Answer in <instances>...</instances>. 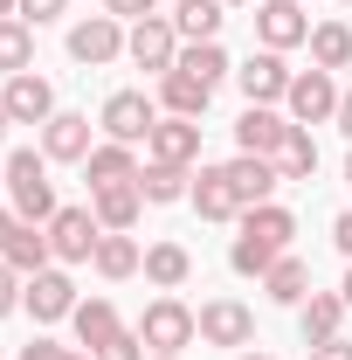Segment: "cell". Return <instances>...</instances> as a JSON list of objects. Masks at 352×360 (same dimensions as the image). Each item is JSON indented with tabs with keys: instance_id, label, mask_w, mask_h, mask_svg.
I'll use <instances>...</instances> for the list:
<instances>
[{
	"instance_id": "44dd1931",
	"label": "cell",
	"mask_w": 352,
	"mask_h": 360,
	"mask_svg": "<svg viewBox=\"0 0 352 360\" xmlns=\"http://www.w3.org/2000/svg\"><path fill=\"white\" fill-rule=\"evenodd\" d=\"M208 97H215V90L201 84V77H187V70H166V77H159L166 118H208Z\"/></svg>"
},
{
	"instance_id": "b9f144b4",
	"label": "cell",
	"mask_w": 352,
	"mask_h": 360,
	"mask_svg": "<svg viewBox=\"0 0 352 360\" xmlns=\"http://www.w3.org/2000/svg\"><path fill=\"white\" fill-rule=\"evenodd\" d=\"M14 229H21V215H14V208H0V250L14 243Z\"/></svg>"
},
{
	"instance_id": "816d5d0a",
	"label": "cell",
	"mask_w": 352,
	"mask_h": 360,
	"mask_svg": "<svg viewBox=\"0 0 352 360\" xmlns=\"http://www.w3.org/2000/svg\"><path fill=\"white\" fill-rule=\"evenodd\" d=\"M346 180H352V153H346Z\"/></svg>"
},
{
	"instance_id": "d6986e66",
	"label": "cell",
	"mask_w": 352,
	"mask_h": 360,
	"mask_svg": "<svg viewBox=\"0 0 352 360\" xmlns=\"http://www.w3.org/2000/svg\"><path fill=\"white\" fill-rule=\"evenodd\" d=\"M83 180H90V194H97V187H125V180H138V153L118 146V139H104V146H90Z\"/></svg>"
},
{
	"instance_id": "30bf717a",
	"label": "cell",
	"mask_w": 352,
	"mask_h": 360,
	"mask_svg": "<svg viewBox=\"0 0 352 360\" xmlns=\"http://www.w3.org/2000/svg\"><path fill=\"white\" fill-rule=\"evenodd\" d=\"M290 77H297V70H283V56H276V49H256V56L235 70V84H242L249 104H283V97H290Z\"/></svg>"
},
{
	"instance_id": "277c9868",
	"label": "cell",
	"mask_w": 352,
	"mask_h": 360,
	"mask_svg": "<svg viewBox=\"0 0 352 360\" xmlns=\"http://www.w3.org/2000/svg\"><path fill=\"white\" fill-rule=\"evenodd\" d=\"M42 229H48L55 264H90V257H97V243H104V222H97L90 208H55Z\"/></svg>"
},
{
	"instance_id": "9c48e42d",
	"label": "cell",
	"mask_w": 352,
	"mask_h": 360,
	"mask_svg": "<svg viewBox=\"0 0 352 360\" xmlns=\"http://www.w3.org/2000/svg\"><path fill=\"white\" fill-rule=\"evenodd\" d=\"M69 56H76L83 70H104V63H118V56H125V28H118L111 14H90V21L69 28Z\"/></svg>"
},
{
	"instance_id": "8d00e7d4",
	"label": "cell",
	"mask_w": 352,
	"mask_h": 360,
	"mask_svg": "<svg viewBox=\"0 0 352 360\" xmlns=\"http://www.w3.org/2000/svg\"><path fill=\"white\" fill-rule=\"evenodd\" d=\"M21 284H28L21 270H14V264H0V319H7L14 305H21Z\"/></svg>"
},
{
	"instance_id": "836d02e7",
	"label": "cell",
	"mask_w": 352,
	"mask_h": 360,
	"mask_svg": "<svg viewBox=\"0 0 352 360\" xmlns=\"http://www.w3.org/2000/svg\"><path fill=\"white\" fill-rule=\"evenodd\" d=\"M242 229H256V236H269L276 250H290V236H297V215H290V208H276V201H263V208H249V215H242Z\"/></svg>"
},
{
	"instance_id": "f5cc1de1",
	"label": "cell",
	"mask_w": 352,
	"mask_h": 360,
	"mask_svg": "<svg viewBox=\"0 0 352 360\" xmlns=\"http://www.w3.org/2000/svg\"><path fill=\"white\" fill-rule=\"evenodd\" d=\"M242 360H269V354H242Z\"/></svg>"
},
{
	"instance_id": "5bb4252c",
	"label": "cell",
	"mask_w": 352,
	"mask_h": 360,
	"mask_svg": "<svg viewBox=\"0 0 352 360\" xmlns=\"http://www.w3.org/2000/svg\"><path fill=\"white\" fill-rule=\"evenodd\" d=\"M90 146H97V139H90V118H83V111H55V118L42 125V153L55 160V167H83Z\"/></svg>"
},
{
	"instance_id": "7a4b0ae2",
	"label": "cell",
	"mask_w": 352,
	"mask_h": 360,
	"mask_svg": "<svg viewBox=\"0 0 352 360\" xmlns=\"http://www.w3.org/2000/svg\"><path fill=\"white\" fill-rule=\"evenodd\" d=\"M138 340H145V354H180V347H194V340H201V319L166 291V298H152V305H145Z\"/></svg>"
},
{
	"instance_id": "60d3db41",
	"label": "cell",
	"mask_w": 352,
	"mask_h": 360,
	"mask_svg": "<svg viewBox=\"0 0 352 360\" xmlns=\"http://www.w3.org/2000/svg\"><path fill=\"white\" fill-rule=\"evenodd\" d=\"M332 243H339V250H346V257H352V208H346V215H339V222H332Z\"/></svg>"
},
{
	"instance_id": "e0dca14e",
	"label": "cell",
	"mask_w": 352,
	"mask_h": 360,
	"mask_svg": "<svg viewBox=\"0 0 352 360\" xmlns=\"http://www.w3.org/2000/svg\"><path fill=\"white\" fill-rule=\"evenodd\" d=\"M152 160H173V167H194L201 160V118H159L152 139H145Z\"/></svg>"
},
{
	"instance_id": "5b68a950",
	"label": "cell",
	"mask_w": 352,
	"mask_h": 360,
	"mask_svg": "<svg viewBox=\"0 0 352 360\" xmlns=\"http://www.w3.org/2000/svg\"><path fill=\"white\" fill-rule=\"evenodd\" d=\"M125 56H132L138 70L166 77V70L180 63V28H173V14H145V21H132V35H125Z\"/></svg>"
},
{
	"instance_id": "f907efd6",
	"label": "cell",
	"mask_w": 352,
	"mask_h": 360,
	"mask_svg": "<svg viewBox=\"0 0 352 360\" xmlns=\"http://www.w3.org/2000/svg\"><path fill=\"white\" fill-rule=\"evenodd\" d=\"M69 360H97V354H69Z\"/></svg>"
},
{
	"instance_id": "d590c367",
	"label": "cell",
	"mask_w": 352,
	"mask_h": 360,
	"mask_svg": "<svg viewBox=\"0 0 352 360\" xmlns=\"http://www.w3.org/2000/svg\"><path fill=\"white\" fill-rule=\"evenodd\" d=\"M62 7H69V0H21V21L42 28V21H62Z\"/></svg>"
},
{
	"instance_id": "1f68e13d",
	"label": "cell",
	"mask_w": 352,
	"mask_h": 360,
	"mask_svg": "<svg viewBox=\"0 0 352 360\" xmlns=\"http://www.w3.org/2000/svg\"><path fill=\"white\" fill-rule=\"evenodd\" d=\"M35 63V28L14 14V21H0V77H21Z\"/></svg>"
},
{
	"instance_id": "f1b7e54d",
	"label": "cell",
	"mask_w": 352,
	"mask_h": 360,
	"mask_svg": "<svg viewBox=\"0 0 352 360\" xmlns=\"http://www.w3.org/2000/svg\"><path fill=\"white\" fill-rule=\"evenodd\" d=\"M90 264H97V277H111V284H118V277H132V270L145 264V250H138L132 236H111V229H104V243H97V257H90Z\"/></svg>"
},
{
	"instance_id": "11a10c76",
	"label": "cell",
	"mask_w": 352,
	"mask_h": 360,
	"mask_svg": "<svg viewBox=\"0 0 352 360\" xmlns=\"http://www.w3.org/2000/svg\"><path fill=\"white\" fill-rule=\"evenodd\" d=\"M346 7H352V0H346Z\"/></svg>"
},
{
	"instance_id": "4dcf8cb0",
	"label": "cell",
	"mask_w": 352,
	"mask_h": 360,
	"mask_svg": "<svg viewBox=\"0 0 352 360\" xmlns=\"http://www.w3.org/2000/svg\"><path fill=\"white\" fill-rule=\"evenodd\" d=\"M276 174L283 180H311L318 174V139H311V125H290L283 153H276Z\"/></svg>"
},
{
	"instance_id": "7dc6e473",
	"label": "cell",
	"mask_w": 352,
	"mask_h": 360,
	"mask_svg": "<svg viewBox=\"0 0 352 360\" xmlns=\"http://www.w3.org/2000/svg\"><path fill=\"white\" fill-rule=\"evenodd\" d=\"M7 125H14V118H7V104H0V139H7Z\"/></svg>"
},
{
	"instance_id": "7c38bea8",
	"label": "cell",
	"mask_w": 352,
	"mask_h": 360,
	"mask_svg": "<svg viewBox=\"0 0 352 360\" xmlns=\"http://www.w3.org/2000/svg\"><path fill=\"white\" fill-rule=\"evenodd\" d=\"M228 187H235V201H242V215H249V208H263L269 194L283 187V174H276V160H263V153H235V160H228Z\"/></svg>"
},
{
	"instance_id": "9a60e30c",
	"label": "cell",
	"mask_w": 352,
	"mask_h": 360,
	"mask_svg": "<svg viewBox=\"0 0 352 360\" xmlns=\"http://www.w3.org/2000/svg\"><path fill=\"white\" fill-rule=\"evenodd\" d=\"M283 139H290V118H283V111H269V104H249V111L235 118V146H242V153L276 160V153H283Z\"/></svg>"
},
{
	"instance_id": "8fae6325",
	"label": "cell",
	"mask_w": 352,
	"mask_h": 360,
	"mask_svg": "<svg viewBox=\"0 0 352 360\" xmlns=\"http://www.w3.org/2000/svg\"><path fill=\"white\" fill-rule=\"evenodd\" d=\"M194 319H201V340H208V347H249V340H256V312L235 305V298H208Z\"/></svg>"
},
{
	"instance_id": "ac0fdd59",
	"label": "cell",
	"mask_w": 352,
	"mask_h": 360,
	"mask_svg": "<svg viewBox=\"0 0 352 360\" xmlns=\"http://www.w3.org/2000/svg\"><path fill=\"white\" fill-rule=\"evenodd\" d=\"M346 298H339V291H311L304 305H297V326H304V347H325V340H346V333H339V326H346Z\"/></svg>"
},
{
	"instance_id": "ab89813d",
	"label": "cell",
	"mask_w": 352,
	"mask_h": 360,
	"mask_svg": "<svg viewBox=\"0 0 352 360\" xmlns=\"http://www.w3.org/2000/svg\"><path fill=\"white\" fill-rule=\"evenodd\" d=\"M311 360H352V340H325V347H311Z\"/></svg>"
},
{
	"instance_id": "e575fe53",
	"label": "cell",
	"mask_w": 352,
	"mask_h": 360,
	"mask_svg": "<svg viewBox=\"0 0 352 360\" xmlns=\"http://www.w3.org/2000/svg\"><path fill=\"white\" fill-rule=\"evenodd\" d=\"M97 360H145V340H138V326H132V333H118V340H104V347H97Z\"/></svg>"
},
{
	"instance_id": "4316f807",
	"label": "cell",
	"mask_w": 352,
	"mask_h": 360,
	"mask_svg": "<svg viewBox=\"0 0 352 360\" xmlns=\"http://www.w3.org/2000/svg\"><path fill=\"white\" fill-rule=\"evenodd\" d=\"M145 277H152V284H159V291H180V284H187V277H194V257H187V250H180V243H152V250H145Z\"/></svg>"
},
{
	"instance_id": "484cf974",
	"label": "cell",
	"mask_w": 352,
	"mask_h": 360,
	"mask_svg": "<svg viewBox=\"0 0 352 360\" xmlns=\"http://www.w3.org/2000/svg\"><path fill=\"white\" fill-rule=\"evenodd\" d=\"M173 70L201 77L208 90H215L221 77H235V63H228V49H221V42H180V63H173Z\"/></svg>"
},
{
	"instance_id": "f6af8a7d",
	"label": "cell",
	"mask_w": 352,
	"mask_h": 360,
	"mask_svg": "<svg viewBox=\"0 0 352 360\" xmlns=\"http://www.w3.org/2000/svg\"><path fill=\"white\" fill-rule=\"evenodd\" d=\"M339 298H346V305H352V270H346V284H339Z\"/></svg>"
},
{
	"instance_id": "2e32d148",
	"label": "cell",
	"mask_w": 352,
	"mask_h": 360,
	"mask_svg": "<svg viewBox=\"0 0 352 360\" xmlns=\"http://www.w3.org/2000/svg\"><path fill=\"white\" fill-rule=\"evenodd\" d=\"M187 201L201 208V222H235V215H242V201H235V187H228V167H201L194 187H187Z\"/></svg>"
},
{
	"instance_id": "603a6c76",
	"label": "cell",
	"mask_w": 352,
	"mask_h": 360,
	"mask_svg": "<svg viewBox=\"0 0 352 360\" xmlns=\"http://www.w3.org/2000/svg\"><path fill=\"white\" fill-rule=\"evenodd\" d=\"M0 264H14L21 277L48 270V264H55V250H48V229H42V222H21V229H14V243L0 250Z\"/></svg>"
},
{
	"instance_id": "83f0119b",
	"label": "cell",
	"mask_w": 352,
	"mask_h": 360,
	"mask_svg": "<svg viewBox=\"0 0 352 360\" xmlns=\"http://www.w3.org/2000/svg\"><path fill=\"white\" fill-rule=\"evenodd\" d=\"M311 63L318 70H352V28L346 21H318L311 28Z\"/></svg>"
},
{
	"instance_id": "4fadbf2b",
	"label": "cell",
	"mask_w": 352,
	"mask_h": 360,
	"mask_svg": "<svg viewBox=\"0 0 352 360\" xmlns=\"http://www.w3.org/2000/svg\"><path fill=\"white\" fill-rule=\"evenodd\" d=\"M256 35H263V49H297V42H311V14L297 7V0H263L256 7Z\"/></svg>"
},
{
	"instance_id": "d4e9b609",
	"label": "cell",
	"mask_w": 352,
	"mask_h": 360,
	"mask_svg": "<svg viewBox=\"0 0 352 360\" xmlns=\"http://www.w3.org/2000/svg\"><path fill=\"white\" fill-rule=\"evenodd\" d=\"M263 291L276 298V305H304V298H311V270L297 264L290 250H283V257H276V264L263 270Z\"/></svg>"
},
{
	"instance_id": "6da1fadb",
	"label": "cell",
	"mask_w": 352,
	"mask_h": 360,
	"mask_svg": "<svg viewBox=\"0 0 352 360\" xmlns=\"http://www.w3.org/2000/svg\"><path fill=\"white\" fill-rule=\"evenodd\" d=\"M48 153H35V146H21L14 160H7V208L21 215V222H48L55 215V180H48Z\"/></svg>"
},
{
	"instance_id": "db71d44e",
	"label": "cell",
	"mask_w": 352,
	"mask_h": 360,
	"mask_svg": "<svg viewBox=\"0 0 352 360\" xmlns=\"http://www.w3.org/2000/svg\"><path fill=\"white\" fill-rule=\"evenodd\" d=\"M297 7H304V0H297Z\"/></svg>"
},
{
	"instance_id": "681fc988",
	"label": "cell",
	"mask_w": 352,
	"mask_h": 360,
	"mask_svg": "<svg viewBox=\"0 0 352 360\" xmlns=\"http://www.w3.org/2000/svg\"><path fill=\"white\" fill-rule=\"evenodd\" d=\"M0 194H7V167H0Z\"/></svg>"
},
{
	"instance_id": "c3c4849f",
	"label": "cell",
	"mask_w": 352,
	"mask_h": 360,
	"mask_svg": "<svg viewBox=\"0 0 352 360\" xmlns=\"http://www.w3.org/2000/svg\"><path fill=\"white\" fill-rule=\"evenodd\" d=\"M145 360H180V354H145Z\"/></svg>"
},
{
	"instance_id": "cb8c5ba5",
	"label": "cell",
	"mask_w": 352,
	"mask_h": 360,
	"mask_svg": "<svg viewBox=\"0 0 352 360\" xmlns=\"http://www.w3.org/2000/svg\"><path fill=\"white\" fill-rule=\"evenodd\" d=\"M221 21H228L221 0H180V7H173L180 42H221Z\"/></svg>"
},
{
	"instance_id": "7bdbcfd3",
	"label": "cell",
	"mask_w": 352,
	"mask_h": 360,
	"mask_svg": "<svg viewBox=\"0 0 352 360\" xmlns=\"http://www.w3.org/2000/svg\"><path fill=\"white\" fill-rule=\"evenodd\" d=\"M339 132L352 139V90H346V97H339Z\"/></svg>"
},
{
	"instance_id": "52a82bcc",
	"label": "cell",
	"mask_w": 352,
	"mask_h": 360,
	"mask_svg": "<svg viewBox=\"0 0 352 360\" xmlns=\"http://www.w3.org/2000/svg\"><path fill=\"white\" fill-rule=\"evenodd\" d=\"M21 305L35 312V326H55V319H69V312H76L83 298H76L69 270H55V264H48V270H35V277L21 284Z\"/></svg>"
},
{
	"instance_id": "f546056e",
	"label": "cell",
	"mask_w": 352,
	"mask_h": 360,
	"mask_svg": "<svg viewBox=\"0 0 352 360\" xmlns=\"http://www.w3.org/2000/svg\"><path fill=\"white\" fill-rule=\"evenodd\" d=\"M187 167H173V160H145V167H138V194H145V201H180V194H187Z\"/></svg>"
},
{
	"instance_id": "7402d4cb",
	"label": "cell",
	"mask_w": 352,
	"mask_h": 360,
	"mask_svg": "<svg viewBox=\"0 0 352 360\" xmlns=\"http://www.w3.org/2000/svg\"><path fill=\"white\" fill-rule=\"evenodd\" d=\"M69 326H76V347H83V354H97L104 340H118V333H125V326H118V305H111V298H83V305L69 312Z\"/></svg>"
},
{
	"instance_id": "3957f363",
	"label": "cell",
	"mask_w": 352,
	"mask_h": 360,
	"mask_svg": "<svg viewBox=\"0 0 352 360\" xmlns=\"http://www.w3.org/2000/svg\"><path fill=\"white\" fill-rule=\"evenodd\" d=\"M339 97H346V90H339L332 70H318V63L297 70V77H290V97H283V104H290V125H325V118H339Z\"/></svg>"
},
{
	"instance_id": "bcb514c9",
	"label": "cell",
	"mask_w": 352,
	"mask_h": 360,
	"mask_svg": "<svg viewBox=\"0 0 352 360\" xmlns=\"http://www.w3.org/2000/svg\"><path fill=\"white\" fill-rule=\"evenodd\" d=\"M221 7H263V0H221Z\"/></svg>"
},
{
	"instance_id": "ffe728a7",
	"label": "cell",
	"mask_w": 352,
	"mask_h": 360,
	"mask_svg": "<svg viewBox=\"0 0 352 360\" xmlns=\"http://www.w3.org/2000/svg\"><path fill=\"white\" fill-rule=\"evenodd\" d=\"M138 208H145V194H138V180H125V187H97L90 194V215L111 229V236H132Z\"/></svg>"
},
{
	"instance_id": "f35d334b",
	"label": "cell",
	"mask_w": 352,
	"mask_h": 360,
	"mask_svg": "<svg viewBox=\"0 0 352 360\" xmlns=\"http://www.w3.org/2000/svg\"><path fill=\"white\" fill-rule=\"evenodd\" d=\"M14 360H69V347H55V340H28Z\"/></svg>"
},
{
	"instance_id": "d6a6232c",
	"label": "cell",
	"mask_w": 352,
	"mask_h": 360,
	"mask_svg": "<svg viewBox=\"0 0 352 360\" xmlns=\"http://www.w3.org/2000/svg\"><path fill=\"white\" fill-rule=\"evenodd\" d=\"M276 257H283V250H276L269 236H256V229H242V236H235V250H228V264L242 270V277H263Z\"/></svg>"
},
{
	"instance_id": "8992f818",
	"label": "cell",
	"mask_w": 352,
	"mask_h": 360,
	"mask_svg": "<svg viewBox=\"0 0 352 360\" xmlns=\"http://www.w3.org/2000/svg\"><path fill=\"white\" fill-rule=\"evenodd\" d=\"M97 125H104V139H118V146H138V139H152L159 111H152L145 90H111L104 111H97Z\"/></svg>"
},
{
	"instance_id": "74e56055",
	"label": "cell",
	"mask_w": 352,
	"mask_h": 360,
	"mask_svg": "<svg viewBox=\"0 0 352 360\" xmlns=\"http://www.w3.org/2000/svg\"><path fill=\"white\" fill-rule=\"evenodd\" d=\"M152 7H159V0H104V14H111V21H145Z\"/></svg>"
},
{
	"instance_id": "ba28073f",
	"label": "cell",
	"mask_w": 352,
	"mask_h": 360,
	"mask_svg": "<svg viewBox=\"0 0 352 360\" xmlns=\"http://www.w3.org/2000/svg\"><path fill=\"white\" fill-rule=\"evenodd\" d=\"M0 104H7V118H14V125H48V118H55V84L35 77V70H21V77H7Z\"/></svg>"
},
{
	"instance_id": "ee69618b",
	"label": "cell",
	"mask_w": 352,
	"mask_h": 360,
	"mask_svg": "<svg viewBox=\"0 0 352 360\" xmlns=\"http://www.w3.org/2000/svg\"><path fill=\"white\" fill-rule=\"evenodd\" d=\"M14 14H21V0H0V21H14Z\"/></svg>"
}]
</instances>
